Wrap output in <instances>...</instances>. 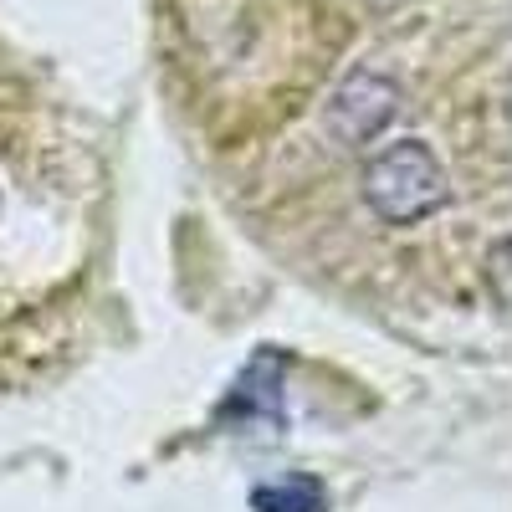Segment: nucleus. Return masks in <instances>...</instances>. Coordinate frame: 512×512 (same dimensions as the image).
Instances as JSON below:
<instances>
[{
    "mask_svg": "<svg viewBox=\"0 0 512 512\" xmlns=\"http://www.w3.org/2000/svg\"><path fill=\"white\" fill-rule=\"evenodd\" d=\"M364 200L384 226H415L446 205V175H441L431 149L405 139V144H390L384 154L369 159Z\"/></svg>",
    "mask_w": 512,
    "mask_h": 512,
    "instance_id": "nucleus-1",
    "label": "nucleus"
},
{
    "mask_svg": "<svg viewBox=\"0 0 512 512\" xmlns=\"http://www.w3.org/2000/svg\"><path fill=\"white\" fill-rule=\"evenodd\" d=\"M395 103H400L395 82L384 77V72H369L364 67V72L338 82V93L328 98L323 123H328V134L344 144V149H359V144H369L379 128L395 118Z\"/></svg>",
    "mask_w": 512,
    "mask_h": 512,
    "instance_id": "nucleus-2",
    "label": "nucleus"
},
{
    "mask_svg": "<svg viewBox=\"0 0 512 512\" xmlns=\"http://www.w3.org/2000/svg\"><path fill=\"white\" fill-rule=\"evenodd\" d=\"M256 507L262 512H323V492L318 482H277V487H262L256 492Z\"/></svg>",
    "mask_w": 512,
    "mask_h": 512,
    "instance_id": "nucleus-3",
    "label": "nucleus"
}]
</instances>
